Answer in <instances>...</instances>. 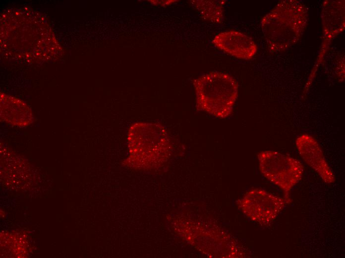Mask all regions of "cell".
Returning <instances> with one entry per match:
<instances>
[{"instance_id":"obj_9","label":"cell","mask_w":345,"mask_h":258,"mask_svg":"<svg viewBox=\"0 0 345 258\" xmlns=\"http://www.w3.org/2000/svg\"><path fill=\"white\" fill-rule=\"evenodd\" d=\"M0 120L10 125L25 127L34 120L30 108L20 99L0 94Z\"/></svg>"},{"instance_id":"obj_1","label":"cell","mask_w":345,"mask_h":258,"mask_svg":"<svg viewBox=\"0 0 345 258\" xmlns=\"http://www.w3.org/2000/svg\"><path fill=\"white\" fill-rule=\"evenodd\" d=\"M308 19V8L302 1H279L260 22L269 51L282 52L297 43L306 30Z\"/></svg>"},{"instance_id":"obj_6","label":"cell","mask_w":345,"mask_h":258,"mask_svg":"<svg viewBox=\"0 0 345 258\" xmlns=\"http://www.w3.org/2000/svg\"><path fill=\"white\" fill-rule=\"evenodd\" d=\"M236 203L249 219L263 226L272 223L287 204L284 198L258 189L247 192Z\"/></svg>"},{"instance_id":"obj_4","label":"cell","mask_w":345,"mask_h":258,"mask_svg":"<svg viewBox=\"0 0 345 258\" xmlns=\"http://www.w3.org/2000/svg\"><path fill=\"white\" fill-rule=\"evenodd\" d=\"M169 137L166 129L161 124L136 123L129 129L128 139L132 153L139 154L146 148L147 161L152 166H157L169 157L171 150Z\"/></svg>"},{"instance_id":"obj_5","label":"cell","mask_w":345,"mask_h":258,"mask_svg":"<svg viewBox=\"0 0 345 258\" xmlns=\"http://www.w3.org/2000/svg\"><path fill=\"white\" fill-rule=\"evenodd\" d=\"M345 0H325L322 4L321 20L323 37L319 52L304 88L306 94L314 80L319 67L323 64L334 38L345 28Z\"/></svg>"},{"instance_id":"obj_8","label":"cell","mask_w":345,"mask_h":258,"mask_svg":"<svg viewBox=\"0 0 345 258\" xmlns=\"http://www.w3.org/2000/svg\"><path fill=\"white\" fill-rule=\"evenodd\" d=\"M212 43L221 51L241 60H251L257 51V46L251 37L235 30L217 34Z\"/></svg>"},{"instance_id":"obj_3","label":"cell","mask_w":345,"mask_h":258,"mask_svg":"<svg viewBox=\"0 0 345 258\" xmlns=\"http://www.w3.org/2000/svg\"><path fill=\"white\" fill-rule=\"evenodd\" d=\"M259 170L269 181L284 193L287 204L291 202L290 192L301 180L304 172L302 163L297 159L273 150L258 154Z\"/></svg>"},{"instance_id":"obj_10","label":"cell","mask_w":345,"mask_h":258,"mask_svg":"<svg viewBox=\"0 0 345 258\" xmlns=\"http://www.w3.org/2000/svg\"><path fill=\"white\" fill-rule=\"evenodd\" d=\"M224 0H194L191 5L197 9L201 17L214 24H220L224 18Z\"/></svg>"},{"instance_id":"obj_7","label":"cell","mask_w":345,"mask_h":258,"mask_svg":"<svg viewBox=\"0 0 345 258\" xmlns=\"http://www.w3.org/2000/svg\"><path fill=\"white\" fill-rule=\"evenodd\" d=\"M295 146L302 159L325 183L331 184L335 182V176L316 139L309 134H302L296 138Z\"/></svg>"},{"instance_id":"obj_2","label":"cell","mask_w":345,"mask_h":258,"mask_svg":"<svg viewBox=\"0 0 345 258\" xmlns=\"http://www.w3.org/2000/svg\"><path fill=\"white\" fill-rule=\"evenodd\" d=\"M196 108L220 119L229 117L238 96V84L231 75L213 71L194 79Z\"/></svg>"}]
</instances>
